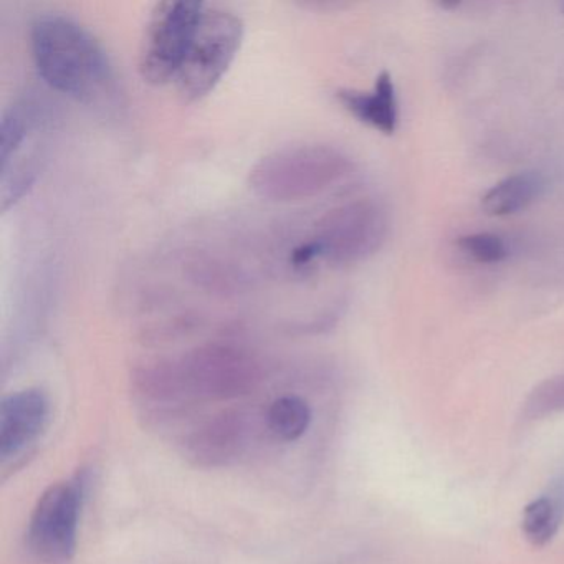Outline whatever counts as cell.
Here are the masks:
<instances>
[{
  "mask_svg": "<svg viewBox=\"0 0 564 564\" xmlns=\"http://www.w3.org/2000/svg\"><path fill=\"white\" fill-rule=\"evenodd\" d=\"M312 409L299 395L275 399L267 412V425L280 441L295 442L306 434L312 424Z\"/></svg>",
  "mask_w": 564,
  "mask_h": 564,
  "instance_id": "obj_12",
  "label": "cell"
},
{
  "mask_svg": "<svg viewBox=\"0 0 564 564\" xmlns=\"http://www.w3.org/2000/svg\"><path fill=\"white\" fill-rule=\"evenodd\" d=\"M51 415V402L41 389H24L8 395L0 404V455L18 457L34 444Z\"/></svg>",
  "mask_w": 564,
  "mask_h": 564,
  "instance_id": "obj_8",
  "label": "cell"
},
{
  "mask_svg": "<svg viewBox=\"0 0 564 564\" xmlns=\"http://www.w3.org/2000/svg\"><path fill=\"white\" fill-rule=\"evenodd\" d=\"M561 12H563V15H564V2H563V4H561Z\"/></svg>",
  "mask_w": 564,
  "mask_h": 564,
  "instance_id": "obj_16",
  "label": "cell"
},
{
  "mask_svg": "<svg viewBox=\"0 0 564 564\" xmlns=\"http://www.w3.org/2000/svg\"><path fill=\"white\" fill-rule=\"evenodd\" d=\"M203 8L200 2L187 0H166L154 6L138 57V68L144 82L164 85L176 78Z\"/></svg>",
  "mask_w": 564,
  "mask_h": 564,
  "instance_id": "obj_7",
  "label": "cell"
},
{
  "mask_svg": "<svg viewBox=\"0 0 564 564\" xmlns=\"http://www.w3.org/2000/svg\"><path fill=\"white\" fill-rule=\"evenodd\" d=\"M336 100L351 117L379 133L392 137L399 124V104L394 80L389 72H381L371 91L339 88Z\"/></svg>",
  "mask_w": 564,
  "mask_h": 564,
  "instance_id": "obj_10",
  "label": "cell"
},
{
  "mask_svg": "<svg viewBox=\"0 0 564 564\" xmlns=\"http://www.w3.org/2000/svg\"><path fill=\"white\" fill-rule=\"evenodd\" d=\"M87 478L75 475L58 481L39 498L28 528L29 550L48 564H65L77 550L78 527Z\"/></svg>",
  "mask_w": 564,
  "mask_h": 564,
  "instance_id": "obj_6",
  "label": "cell"
},
{
  "mask_svg": "<svg viewBox=\"0 0 564 564\" xmlns=\"http://www.w3.org/2000/svg\"><path fill=\"white\" fill-rule=\"evenodd\" d=\"M242 39L240 15L223 6L204 4L193 41L176 75L181 97L196 101L209 95L236 61Z\"/></svg>",
  "mask_w": 564,
  "mask_h": 564,
  "instance_id": "obj_5",
  "label": "cell"
},
{
  "mask_svg": "<svg viewBox=\"0 0 564 564\" xmlns=\"http://www.w3.org/2000/svg\"><path fill=\"white\" fill-rule=\"evenodd\" d=\"M32 55L45 84L82 104H98L115 88L107 51L68 15L42 14L31 29Z\"/></svg>",
  "mask_w": 564,
  "mask_h": 564,
  "instance_id": "obj_2",
  "label": "cell"
},
{
  "mask_svg": "<svg viewBox=\"0 0 564 564\" xmlns=\"http://www.w3.org/2000/svg\"><path fill=\"white\" fill-rule=\"evenodd\" d=\"M389 217L372 199H358L328 210L316 224L312 240L293 250L292 263L305 267L315 259L352 265L375 256L388 239Z\"/></svg>",
  "mask_w": 564,
  "mask_h": 564,
  "instance_id": "obj_4",
  "label": "cell"
},
{
  "mask_svg": "<svg viewBox=\"0 0 564 564\" xmlns=\"http://www.w3.org/2000/svg\"><path fill=\"white\" fill-rule=\"evenodd\" d=\"M528 411L534 417L547 412L564 411V375L554 376L538 386L528 401Z\"/></svg>",
  "mask_w": 564,
  "mask_h": 564,
  "instance_id": "obj_15",
  "label": "cell"
},
{
  "mask_svg": "<svg viewBox=\"0 0 564 564\" xmlns=\"http://www.w3.org/2000/svg\"><path fill=\"white\" fill-rule=\"evenodd\" d=\"M247 425L242 414L224 411L203 422L186 438V455L203 467L229 464L246 447Z\"/></svg>",
  "mask_w": 564,
  "mask_h": 564,
  "instance_id": "obj_9",
  "label": "cell"
},
{
  "mask_svg": "<svg viewBox=\"0 0 564 564\" xmlns=\"http://www.w3.org/2000/svg\"><path fill=\"white\" fill-rule=\"evenodd\" d=\"M259 379V362L246 349L214 343L173 361L148 366L138 378V388L154 404L180 405L199 399L240 398L249 394Z\"/></svg>",
  "mask_w": 564,
  "mask_h": 564,
  "instance_id": "obj_1",
  "label": "cell"
},
{
  "mask_svg": "<svg viewBox=\"0 0 564 564\" xmlns=\"http://www.w3.org/2000/svg\"><path fill=\"white\" fill-rule=\"evenodd\" d=\"M561 510L553 498L541 497L531 501L523 513V533L534 546H544L553 540L560 528Z\"/></svg>",
  "mask_w": 564,
  "mask_h": 564,
  "instance_id": "obj_13",
  "label": "cell"
},
{
  "mask_svg": "<svg viewBox=\"0 0 564 564\" xmlns=\"http://www.w3.org/2000/svg\"><path fill=\"white\" fill-rule=\"evenodd\" d=\"M351 171L352 161L338 148L292 144L272 151L252 167L250 187L263 199L293 203L325 193Z\"/></svg>",
  "mask_w": 564,
  "mask_h": 564,
  "instance_id": "obj_3",
  "label": "cell"
},
{
  "mask_svg": "<svg viewBox=\"0 0 564 564\" xmlns=\"http://www.w3.org/2000/svg\"><path fill=\"white\" fill-rule=\"evenodd\" d=\"M457 247L465 257L484 265L503 262L510 256L507 243L497 234H467L458 237Z\"/></svg>",
  "mask_w": 564,
  "mask_h": 564,
  "instance_id": "obj_14",
  "label": "cell"
},
{
  "mask_svg": "<svg viewBox=\"0 0 564 564\" xmlns=\"http://www.w3.org/2000/svg\"><path fill=\"white\" fill-rule=\"evenodd\" d=\"M544 187L546 180L538 171L511 174L481 196V209L491 217L511 216L531 206L544 193Z\"/></svg>",
  "mask_w": 564,
  "mask_h": 564,
  "instance_id": "obj_11",
  "label": "cell"
}]
</instances>
